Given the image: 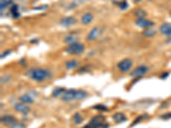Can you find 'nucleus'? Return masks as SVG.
<instances>
[{
    "instance_id": "7",
    "label": "nucleus",
    "mask_w": 171,
    "mask_h": 128,
    "mask_svg": "<svg viewBox=\"0 0 171 128\" xmlns=\"http://www.w3.org/2000/svg\"><path fill=\"white\" fill-rule=\"evenodd\" d=\"M135 24L136 26H138L139 27H141V28H148L154 25V22L152 21L146 20L145 18H138L135 21Z\"/></svg>"
},
{
    "instance_id": "18",
    "label": "nucleus",
    "mask_w": 171,
    "mask_h": 128,
    "mask_svg": "<svg viewBox=\"0 0 171 128\" xmlns=\"http://www.w3.org/2000/svg\"><path fill=\"white\" fill-rule=\"evenodd\" d=\"M10 12H11V15L13 16L14 18H18L19 17V12H18V6L14 4L13 6L11 7L10 9Z\"/></svg>"
},
{
    "instance_id": "20",
    "label": "nucleus",
    "mask_w": 171,
    "mask_h": 128,
    "mask_svg": "<svg viewBox=\"0 0 171 128\" xmlns=\"http://www.w3.org/2000/svg\"><path fill=\"white\" fill-rule=\"evenodd\" d=\"M82 121H83V119L81 117V114H79V113H76L73 117V121H74V124H80Z\"/></svg>"
},
{
    "instance_id": "22",
    "label": "nucleus",
    "mask_w": 171,
    "mask_h": 128,
    "mask_svg": "<svg viewBox=\"0 0 171 128\" xmlns=\"http://www.w3.org/2000/svg\"><path fill=\"white\" fill-rule=\"evenodd\" d=\"M64 41L66 43H68V45H71L73 43H75L76 42V38H74V36H67L65 38Z\"/></svg>"
},
{
    "instance_id": "25",
    "label": "nucleus",
    "mask_w": 171,
    "mask_h": 128,
    "mask_svg": "<svg viewBox=\"0 0 171 128\" xmlns=\"http://www.w3.org/2000/svg\"><path fill=\"white\" fill-rule=\"evenodd\" d=\"M119 7L123 10H126L127 8L128 7V2H126V1H123V2H121V3H119Z\"/></svg>"
},
{
    "instance_id": "23",
    "label": "nucleus",
    "mask_w": 171,
    "mask_h": 128,
    "mask_svg": "<svg viewBox=\"0 0 171 128\" xmlns=\"http://www.w3.org/2000/svg\"><path fill=\"white\" fill-rule=\"evenodd\" d=\"M146 117H148V115H140V116H139V117H137L135 121H134L133 122L132 124H131V126H133L136 125L137 123H139V121H141L142 120H144V118H146Z\"/></svg>"
},
{
    "instance_id": "15",
    "label": "nucleus",
    "mask_w": 171,
    "mask_h": 128,
    "mask_svg": "<svg viewBox=\"0 0 171 128\" xmlns=\"http://www.w3.org/2000/svg\"><path fill=\"white\" fill-rule=\"evenodd\" d=\"M93 19V16L91 13H86L81 17V22L83 24H89Z\"/></svg>"
},
{
    "instance_id": "31",
    "label": "nucleus",
    "mask_w": 171,
    "mask_h": 128,
    "mask_svg": "<svg viewBox=\"0 0 171 128\" xmlns=\"http://www.w3.org/2000/svg\"><path fill=\"white\" fill-rule=\"evenodd\" d=\"M170 16H171V12H170Z\"/></svg>"
},
{
    "instance_id": "10",
    "label": "nucleus",
    "mask_w": 171,
    "mask_h": 128,
    "mask_svg": "<svg viewBox=\"0 0 171 128\" xmlns=\"http://www.w3.org/2000/svg\"><path fill=\"white\" fill-rule=\"evenodd\" d=\"M14 109H16L17 112L23 113V114H28L30 111V108L28 106L25 105V103H23V102L16 103L14 105Z\"/></svg>"
},
{
    "instance_id": "3",
    "label": "nucleus",
    "mask_w": 171,
    "mask_h": 128,
    "mask_svg": "<svg viewBox=\"0 0 171 128\" xmlns=\"http://www.w3.org/2000/svg\"><path fill=\"white\" fill-rule=\"evenodd\" d=\"M85 51V46L83 44L79 43V42H75L73 43L71 45H69L66 48L65 51L70 55H81Z\"/></svg>"
},
{
    "instance_id": "17",
    "label": "nucleus",
    "mask_w": 171,
    "mask_h": 128,
    "mask_svg": "<svg viewBox=\"0 0 171 128\" xmlns=\"http://www.w3.org/2000/svg\"><path fill=\"white\" fill-rule=\"evenodd\" d=\"M133 14L138 18H145V16H146V12L144 10H142V9H136L133 11Z\"/></svg>"
},
{
    "instance_id": "2",
    "label": "nucleus",
    "mask_w": 171,
    "mask_h": 128,
    "mask_svg": "<svg viewBox=\"0 0 171 128\" xmlns=\"http://www.w3.org/2000/svg\"><path fill=\"white\" fill-rule=\"evenodd\" d=\"M51 76L50 71L43 68H33L32 70H29V77L34 81L42 82L45 81L49 77Z\"/></svg>"
},
{
    "instance_id": "9",
    "label": "nucleus",
    "mask_w": 171,
    "mask_h": 128,
    "mask_svg": "<svg viewBox=\"0 0 171 128\" xmlns=\"http://www.w3.org/2000/svg\"><path fill=\"white\" fill-rule=\"evenodd\" d=\"M1 122L7 126H12L16 123V120L12 115H4L1 118Z\"/></svg>"
},
{
    "instance_id": "24",
    "label": "nucleus",
    "mask_w": 171,
    "mask_h": 128,
    "mask_svg": "<svg viewBox=\"0 0 171 128\" xmlns=\"http://www.w3.org/2000/svg\"><path fill=\"white\" fill-rule=\"evenodd\" d=\"M93 109L99 110V111H107L108 110V108H107L106 106L103 105V104H98V105L94 106Z\"/></svg>"
},
{
    "instance_id": "16",
    "label": "nucleus",
    "mask_w": 171,
    "mask_h": 128,
    "mask_svg": "<svg viewBox=\"0 0 171 128\" xmlns=\"http://www.w3.org/2000/svg\"><path fill=\"white\" fill-rule=\"evenodd\" d=\"M19 99L23 103H32V102H33V98L31 96L28 95V94L20 96Z\"/></svg>"
},
{
    "instance_id": "21",
    "label": "nucleus",
    "mask_w": 171,
    "mask_h": 128,
    "mask_svg": "<svg viewBox=\"0 0 171 128\" xmlns=\"http://www.w3.org/2000/svg\"><path fill=\"white\" fill-rule=\"evenodd\" d=\"M143 34L146 36V37H152V36H154L156 34V30L147 28L143 32Z\"/></svg>"
},
{
    "instance_id": "30",
    "label": "nucleus",
    "mask_w": 171,
    "mask_h": 128,
    "mask_svg": "<svg viewBox=\"0 0 171 128\" xmlns=\"http://www.w3.org/2000/svg\"><path fill=\"white\" fill-rule=\"evenodd\" d=\"M136 1H139V0H136Z\"/></svg>"
},
{
    "instance_id": "19",
    "label": "nucleus",
    "mask_w": 171,
    "mask_h": 128,
    "mask_svg": "<svg viewBox=\"0 0 171 128\" xmlns=\"http://www.w3.org/2000/svg\"><path fill=\"white\" fill-rule=\"evenodd\" d=\"M65 91H66V90H64L63 88H61V87H59V88H56V89L53 90V91H52V96L57 97V96H58L59 95L63 94V93Z\"/></svg>"
},
{
    "instance_id": "11",
    "label": "nucleus",
    "mask_w": 171,
    "mask_h": 128,
    "mask_svg": "<svg viewBox=\"0 0 171 128\" xmlns=\"http://www.w3.org/2000/svg\"><path fill=\"white\" fill-rule=\"evenodd\" d=\"M100 35V29L98 27H94L90 31V32L87 35V40L93 41Z\"/></svg>"
},
{
    "instance_id": "6",
    "label": "nucleus",
    "mask_w": 171,
    "mask_h": 128,
    "mask_svg": "<svg viewBox=\"0 0 171 128\" xmlns=\"http://www.w3.org/2000/svg\"><path fill=\"white\" fill-rule=\"evenodd\" d=\"M148 70L149 68L147 66H145V65H141V66H139V67H136L135 69L130 74V75L132 77H141L143 76V75H145V74L148 72Z\"/></svg>"
},
{
    "instance_id": "28",
    "label": "nucleus",
    "mask_w": 171,
    "mask_h": 128,
    "mask_svg": "<svg viewBox=\"0 0 171 128\" xmlns=\"http://www.w3.org/2000/svg\"><path fill=\"white\" fill-rule=\"evenodd\" d=\"M10 51H6V52H4V53H3V54L1 55V58L5 57H6L7 55L10 54Z\"/></svg>"
},
{
    "instance_id": "4",
    "label": "nucleus",
    "mask_w": 171,
    "mask_h": 128,
    "mask_svg": "<svg viewBox=\"0 0 171 128\" xmlns=\"http://www.w3.org/2000/svg\"><path fill=\"white\" fill-rule=\"evenodd\" d=\"M105 117L102 115H98L92 118L90 122L83 128H101L103 127V122Z\"/></svg>"
},
{
    "instance_id": "26",
    "label": "nucleus",
    "mask_w": 171,
    "mask_h": 128,
    "mask_svg": "<svg viewBox=\"0 0 171 128\" xmlns=\"http://www.w3.org/2000/svg\"><path fill=\"white\" fill-rule=\"evenodd\" d=\"M10 128H25V125L23 124V123H18V122H16L15 125H13L12 126H10Z\"/></svg>"
},
{
    "instance_id": "27",
    "label": "nucleus",
    "mask_w": 171,
    "mask_h": 128,
    "mask_svg": "<svg viewBox=\"0 0 171 128\" xmlns=\"http://www.w3.org/2000/svg\"><path fill=\"white\" fill-rule=\"evenodd\" d=\"M161 118H163V119H170L171 118V113H169V114H165V115H162Z\"/></svg>"
},
{
    "instance_id": "13",
    "label": "nucleus",
    "mask_w": 171,
    "mask_h": 128,
    "mask_svg": "<svg viewBox=\"0 0 171 128\" xmlns=\"http://www.w3.org/2000/svg\"><path fill=\"white\" fill-rule=\"evenodd\" d=\"M79 65V62L76 60L74 59H72V60H68L65 62V67L68 70H72V69H74L75 67H78Z\"/></svg>"
},
{
    "instance_id": "14",
    "label": "nucleus",
    "mask_w": 171,
    "mask_h": 128,
    "mask_svg": "<svg viewBox=\"0 0 171 128\" xmlns=\"http://www.w3.org/2000/svg\"><path fill=\"white\" fill-rule=\"evenodd\" d=\"M113 120L116 123H123V122L126 121L127 117L123 113H116L113 115Z\"/></svg>"
},
{
    "instance_id": "29",
    "label": "nucleus",
    "mask_w": 171,
    "mask_h": 128,
    "mask_svg": "<svg viewBox=\"0 0 171 128\" xmlns=\"http://www.w3.org/2000/svg\"><path fill=\"white\" fill-rule=\"evenodd\" d=\"M168 73H166V74H163V75L161 76V78H162V79H165L166 77H168Z\"/></svg>"
},
{
    "instance_id": "5",
    "label": "nucleus",
    "mask_w": 171,
    "mask_h": 128,
    "mask_svg": "<svg viewBox=\"0 0 171 128\" xmlns=\"http://www.w3.org/2000/svg\"><path fill=\"white\" fill-rule=\"evenodd\" d=\"M133 66V61L130 58L123 59L118 63V68L122 73H127L128 71L131 69Z\"/></svg>"
},
{
    "instance_id": "8",
    "label": "nucleus",
    "mask_w": 171,
    "mask_h": 128,
    "mask_svg": "<svg viewBox=\"0 0 171 128\" xmlns=\"http://www.w3.org/2000/svg\"><path fill=\"white\" fill-rule=\"evenodd\" d=\"M75 23H76V19L74 18V16H67V17H64L60 21V25L63 26V27H71Z\"/></svg>"
},
{
    "instance_id": "1",
    "label": "nucleus",
    "mask_w": 171,
    "mask_h": 128,
    "mask_svg": "<svg viewBox=\"0 0 171 128\" xmlns=\"http://www.w3.org/2000/svg\"><path fill=\"white\" fill-rule=\"evenodd\" d=\"M87 96V93L81 90H66L62 94L61 99L65 102H70L74 100H82Z\"/></svg>"
},
{
    "instance_id": "12",
    "label": "nucleus",
    "mask_w": 171,
    "mask_h": 128,
    "mask_svg": "<svg viewBox=\"0 0 171 128\" xmlns=\"http://www.w3.org/2000/svg\"><path fill=\"white\" fill-rule=\"evenodd\" d=\"M160 32L164 34V35L170 36L171 35V23H163V25L160 26L159 27Z\"/></svg>"
}]
</instances>
